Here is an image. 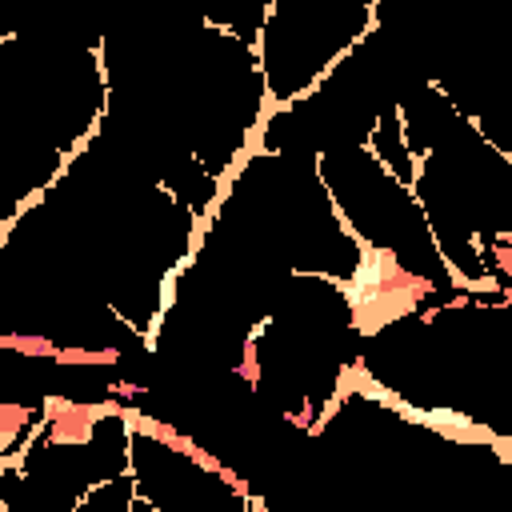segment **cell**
Instances as JSON below:
<instances>
[{"mask_svg": "<svg viewBox=\"0 0 512 512\" xmlns=\"http://www.w3.org/2000/svg\"><path fill=\"white\" fill-rule=\"evenodd\" d=\"M336 216H340V224L352 232V240L360 244V260H356V268H352V276H348V280H332V276H324V280H332V284L348 296V304H352V308H360V304H368V300H376V296H384V292L404 288V284H412V280H416V276H408V272L400 268V260H396L392 252H384V248H376V244L360 240V232L344 220V212H340V208H336Z\"/></svg>", "mask_w": 512, "mask_h": 512, "instance_id": "6da1fadb", "label": "cell"}, {"mask_svg": "<svg viewBox=\"0 0 512 512\" xmlns=\"http://www.w3.org/2000/svg\"><path fill=\"white\" fill-rule=\"evenodd\" d=\"M420 296H428V280H420V276H416L412 284L392 288V292H384V296H376V300H368V304L352 308V328H356L360 336H376L384 324H392V320L408 316V312L420 304Z\"/></svg>", "mask_w": 512, "mask_h": 512, "instance_id": "7a4b0ae2", "label": "cell"}, {"mask_svg": "<svg viewBox=\"0 0 512 512\" xmlns=\"http://www.w3.org/2000/svg\"><path fill=\"white\" fill-rule=\"evenodd\" d=\"M24 420H28V412H24V408H16V404L0 408V448H8V444H12V436L24 428Z\"/></svg>", "mask_w": 512, "mask_h": 512, "instance_id": "3957f363", "label": "cell"}]
</instances>
